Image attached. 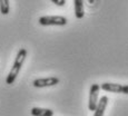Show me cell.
<instances>
[{"mask_svg":"<svg viewBox=\"0 0 128 116\" xmlns=\"http://www.w3.org/2000/svg\"><path fill=\"white\" fill-rule=\"evenodd\" d=\"M26 57H27V49L20 48L19 51L17 53L16 59H14V65H12L11 69H10L8 76H7V78H6V83L8 84V85L14 84V81L16 80L17 76H18L19 71H20L24 60H26Z\"/></svg>","mask_w":128,"mask_h":116,"instance_id":"cell-1","label":"cell"},{"mask_svg":"<svg viewBox=\"0 0 128 116\" xmlns=\"http://www.w3.org/2000/svg\"><path fill=\"white\" fill-rule=\"evenodd\" d=\"M38 23L41 26H66L68 20L64 16H42Z\"/></svg>","mask_w":128,"mask_h":116,"instance_id":"cell-2","label":"cell"},{"mask_svg":"<svg viewBox=\"0 0 128 116\" xmlns=\"http://www.w3.org/2000/svg\"><path fill=\"white\" fill-rule=\"evenodd\" d=\"M59 78L56 76H50V77H45V78H37L32 81V85L37 88H44V87H51L59 84Z\"/></svg>","mask_w":128,"mask_h":116,"instance_id":"cell-3","label":"cell"},{"mask_svg":"<svg viewBox=\"0 0 128 116\" xmlns=\"http://www.w3.org/2000/svg\"><path fill=\"white\" fill-rule=\"evenodd\" d=\"M100 86L98 84H92L90 86V90H89V102H88V108L92 112L96 109L98 104V94H99Z\"/></svg>","mask_w":128,"mask_h":116,"instance_id":"cell-4","label":"cell"},{"mask_svg":"<svg viewBox=\"0 0 128 116\" xmlns=\"http://www.w3.org/2000/svg\"><path fill=\"white\" fill-rule=\"evenodd\" d=\"M108 100H109V99H108L107 96H102V97L98 100L97 107H96V109L94 110V112H95L94 116H104L105 110H106L107 105H108Z\"/></svg>","mask_w":128,"mask_h":116,"instance_id":"cell-5","label":"cell"},{"mask_svg":"<svg viewBox=\"0 0 128 116\" xmlns=\"http://www.w3.org/2000/svg\"><path fill=\"white\" fill-rule=\"evenodd\" d=\"M100 86V89L106 90V92H110V93H122V85L116 83H102Z\"/></svg>","mask_w":128,"mask_h":116,"instance_id":"cell-6","label":"cell"},{"mask_svg":"<svg viewBox=\"0 0 128 116\" xmlns=\"http://www.w3.org/2000/svg\"><path fill=\"white\" fill-rule=\"evenodd\" d=\"M75 6V16L77 19H82L85 16V9H84V0H74Z\"/></svg>","mask_w":128,"mask_h":116,"instance_id":"cell-7","label":"cell"},{"mask_svg":"<svg viewBox=\"0 0 128 116\" xmlns=\"http://www.w3.org/2000/svg\"><path fill=\"white\" fill-rule=\"evenodd\" d=\"M32 116H54V110L49 108H41V107H34L30 110Z\"/></svg>","mask_w":128,"mask_h":116,"instance_id":"cell-8","label":"cell"},{"mask_svg":"<svg viewBox=\"0 0 128 116\" xmlns=\"http://www.w3.org/2000/svg\"><path fill=\"white\" fill-rule=\"evenodd\" d=\"M10 11V5H9V0H0V12L1 15L6 16Z\"/></svg>","mask_w":128,"mask_h":116,"instance_id":"cell-9","label":"cell"},{"mask_svg":"<svg viewBox=\"0 0 128 116\" xmlns=\"http://www.w3.org/2000/svg\"><path fill=\"white\" fill-rule=\"evenodd\" d=\"M50 1L58 7H64L66 5V0H50Z\"/></svg>","mask_w":128,"mask_h":116,"instance_id":"cell-10","label":"cell"},{"mask_svg":"<svg viewBox=\"0 0 128 116\" xmlns=\"http://www.w3.org/2000/svg\"><path fill=\"white\" fill-rule=\"evenodd\" d=\"M122 94H126V95H128V85H122Z\"/></svg>","mask_w":128,"mask_h":116,"instance_id":"cell-11","label":"cell"}]
</instances>
